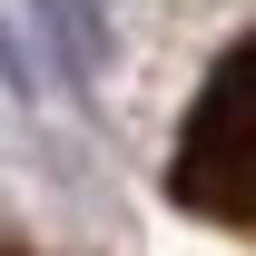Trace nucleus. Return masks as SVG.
<instances>
[{"label": "nucleus", "mask_w": 256, "mask_h": 256, "mask_svg": "<svg viewBox=\"0 0 256 256\" xmlns=\"http://www.w3.org/2000/svg\"><path fill=\"white\" fill-rule=\"evenodd\" d=\"M0 256H40V246H20V236H0Z\"/></svg>", "instance_id": "obj_2"}, {"label": "nucleus", "mask_w": 256, "mask_h": 256, "mask_svg": "<svg viewBox=\"0 0 256 256\" xmlns=\"http://www.w3.org/2000/svg\"><path fill=\"white\" fill-rule=\"evenodd\" d=\"M158 197L178 217L217 226V236H256V30H236L217 60H207L188 118L168 138Z\"/></svg>", "instance_id": "obj_1"}]
</instances>
